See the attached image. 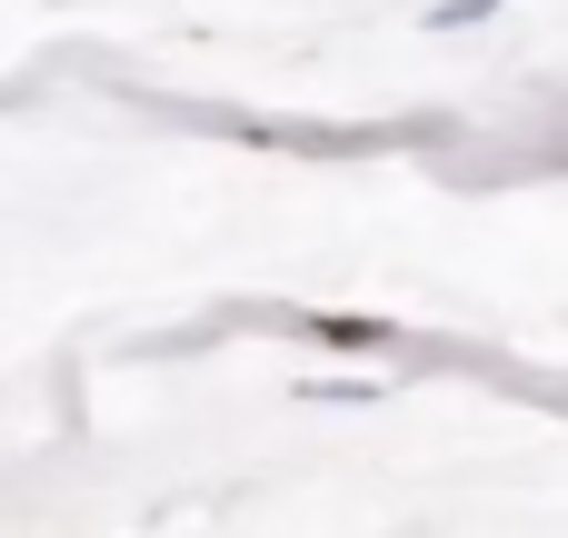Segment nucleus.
<instances>
[{
	"instance_id": "1",
	"label": "nucleus",
	"mask_w": 568,
	"mask_h": 538,
	"mask_svg": "<svg viewBox=\"0 0 568 538\" xmlns=\"http://www.w3.org/2000/svg\"><path fill=\"white\" fill-rule=\"evenodd\" d=\"M320 339H339V349H389V329H369V319H310Z\"/></svg>"
},
{
	"instance_id": "2",
	"label": "nucleus",
	"mask_w": 568,
	"mask_h": 538,
	"mask_svg": "<svg viewBox=\"0 0 568 538\" xmlns=\"http://www.w3.org/2000/svg\"><path fill=\"white\" fill-rule=\"evenodd\" d=\"M489 10H499V0H439V10H429V30H469V20H489Z\"/></svg>"
}]
</instances>
